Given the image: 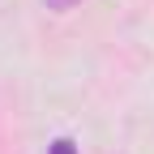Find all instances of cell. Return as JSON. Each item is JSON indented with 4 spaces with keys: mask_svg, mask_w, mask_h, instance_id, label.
Segmentation results:
<instances>
[{
    "mask_svg": "<svg viewBox=\"0 0 154 154\" xmlns=\"http://www.w3.org/2000/svg\"><path fill=\"white\" fill-rule=\"evenodd\" d=\"M47 154H77V146H73L69 137H56V141L47 146Z\"/></svg>",
    "mask_w": 154,
    "mask_h": 154,
    "instance_id": "cell-1",
    "label": "cell"
},
{
    "mask_svg": "<svg viewBox=\"0 0 154 154\" xmlns=\"http://www.w3.org/2000/svg\"><path fill=\"white\" fill-rule=\"evenodd\" d=\"M43 5H47V9H56V13H64V9H73V5H77V0H43Z\"/></svg>",
    "mask_w": 154,
    "mask_h": 154,
    "instance_id": "cell-2",
    "label": "cell"
}]
</instances>
